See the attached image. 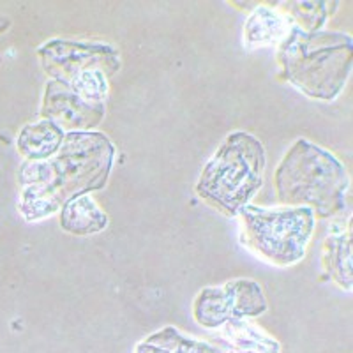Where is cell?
<instances>
[{
    "mask_svg": "<svg viewBox=\"0 0 353 353\" xmlns=\"http://www.w3.org/2000/svg\"><path fill=\"white\" fill-rule=\"evenodd\" d=\"M115 161V145L105 132H65L53 157L20 168V212L27 221L53 216L72 198L106 185Z\"/></svg>",
    "mask_w": 353,
    "mask_h": 353,
    "instance_id": "6da1fadb",
    "label": "cell"
},
{
    "mask_svg": "<svg viewBox=\"0 0 353 353\" xmlns=\"http://www.w3.org/2000/svg\"><path fill=\"white\" fill-rule=\"evenodd\" d=\"M279 80L311 99L334 101L345 90L353 68L350 34L292 27L277 46Z\"/></svg>",
    "mask_w": 353,
    "mask_h": 353,
    "instance_id": "7a4b0ae2",
    "label": "cell"
},
{
    "mask_svg": "<svg viewBox=\"0 0 353 353\" xmlns=\"http://www.w3.org/2000/svg\"><path fill=\"white\" fill-rule=\"evenodd\" d=\"M274 188L285 207H307L320 219H330L346 210L350 176L339 157L299 138L274 172Z\"/></svg>",
    "mask_w": 353,
    "mask_h": 353,
    "instance_id": "3957f363",
    "label": "cell"
},
{
    "mask_svg": "<svg viewBox=\"0 0 353 353\" xmlns=\"http://www.w3.org/2000/svg\"><path fill=\"white\" fill-rule=\"evenodd\" d=\"M265 147L254 134L230 132L201 168L198 196L226 217H237L263 185Z\"/></svg>",
    "mask_w": 353,
    "mask_h": 353,
    "instance_id": "277c9868",
    "label": "cell"
},
{
    "mask_svg": "<svg viewBox=\"0 0 353 353\" xmlns=\"http://www.w3.org/2000/svg\"><path fill=\"white\" fill-rule=\"evenodd\" d=\"M241 242L276 267H292L305 256L313 237L316 216L307 207L265 209L245 205L239 212Z\"/></svg>",
    "mask_w": 353,
    "mask_h": 353,
    "instance_id": "5b68a950",
    "label": "cell"
},
{
    "mask_svg": "<svg viewBox=\"0 0 353 353\" xmlns=\"http://www.w3.org/2000/svg\"><path fill=\"white\" fill-rule=\"evenodd\" d=\"M41 65L52 80L69 83L85 72L103 71L113 77L122 65L121 52L106 43L52 39L37 50Z\"/></svg>",
    "mask_w": 353,
    "mask_h": 353,
    "instance_id": "8992f818",
    "label": "cell"
},
{
    "mask_svg": "<svg viewBox=\"0 0 353 353\" xmlns=\"http://www.w3.org/2000/svg\"><path fill=\"white\" fill-rule=\"evenodd\" d=\"M106 115V105H94L78 96L69 85L50 80L44 87L41 119L71 131H94Z\"/></svg>",
    "mask_w": 353,
    "mask_h": 353,
    "instance_id": "52a82bcc",
    "label": "cell"
},
{
    "mask_svg": "<svg viewBox=\"0 0 353 353\" xmlns=\"http://www.w3.org/2000/svg\"><path fill=\"white\" fill-rule=\"evenodd\" d=\"M108 214L101 209L90 194L72 198L59 210V225L65 233L88 237L108 228Z\"/></svg>",
    "mask_w": 353,
    "mask_h": 353,
    "instance_id": "ba28073f",
    "label": "cell"
},
{
    "mask_svg": "<svg viewBox=\"0 0 353 353\" xmlns=\"http://www.w3.org/2000/svg\"><path fill=\"white\" fill-rule=\"evenodd\" d=\"M292 21L279 9L269 6H256L244 23V44L248 50L260 46H272L281 43L288 36Z\"/></svg>",
    "mask_w": 353,
    "mask_h": 353,
    "instance_id": "9c48e42d",
    "label": "cell"
},
{
    "mask_svg": "<svg viewBox=\"0 0 353 353\" xmlns=\"http://www.w3.org/2000/svg\"><path fill=\"white\" fill-rule=\"evenodd\" d=\"M65 131L50 121L27 124L18 134L17 147L27 163H39L55 156L64 141Z\"/></svg>",
    "mask_w": 353,
    "mask_h": 353,
    "instance_id": "30bf717a",
    "label": "cell"
},
{
    "mask_svg": "<svg viewBox=\"0 0 353 353\" xmlns=\"http://www.w3.org/2000/svg\"><path fill=\"white\" fill-rule=\"evenodd\" d=\"M352 230H343L329 235L323 241L321 249V263L325 269L327 276L345 292H352L353 277H352Z\"/></svg>",
    "mask_w": 353,
    "mask_h": 353,
    "instance_id": "8fae6325",
    "label": "cell"
},
{
    "mask_svg": "<svg viewBox=\"0 0 353 353\" xmlns=\"http://www.w3.org/2000/svg\"><path fill=\"white\" fill-rule=\"evenodd\" d=\"M230 307V321L256 318L267 311L263 290L253 279H233L225 286Z\"/></svg>",
    "mask_w": 353,
    "mask_h": 353,
    "instance_id": "7c38bea8",
    "label": "cell"
},
{
    "mask_svg": "<svg viewBox=\"0 0 353 353\" xmlns=\"http://www.w3.org/2000/svg\"><path fill=\"white\" fill-rule=\"evenodd\" d=\"M134 353H221L219 346L188 337L175 327H165L145 337Z\"/></svg>",
    "mask_w": 353,
    "mask_h": 353,
    "instance_id": "4fadbf2b",
    "label": "cell"
},
{
    "mask_svg": "<svg viewBox=\"0 0 353 353\" xmlns=\"http://www.w3.org/2000/svg\"><path fill=\"white\" fill-rule=\"evenodd\" d=\"M193 316L205 329H219L230 321L228 299L223 286L201 288L194 299Z\"/></svg>",
    "mask_w": 353,
    "mask_h": 353,
    "instance_id": "5bb4252c",
    "label": "cell"
},
{
    "mask_svg": "<svg viewBox=\"0 0 353 353\" xmlns=\"http://www.w3.org/2000/svg\"><path fill=\"white\" fill-rule=\"evenodd\" d=\"M285 8L279 11L292 21L293 27L304 32H318L323 30L327 20L336 12L339 2H285Z\"/></svg>",
    "mask_w": 353,
    "mask_h": 353,
    "instance_id": "9a60e30c",
    "label": "cell"
},
{
    "mask_svg": "<svg viewBox=\"0 0 353 353\" xmlns=\"http://www.w3.org/2000/svg\"><path fill=\"white\" fill-rule=\"evenodd\" d=\"M226 345L233 348L254 350L258 353H279L281 346L276 339L245 320H233L223 325Z\"/></svg>",
    "mask_w": 353,
    "mask_h": 353,
    "instance_id": "2e32d148",
    "label": "cell"
},
{
    "mask_svg": "<svg viewBox=\"0 0 353 353\" xmlns=\"http://www.w3.org/2000/svg\"><path fill=\"white\" fill-rule=\"evenodd\" d=\"M221 353H258L254 352V350H244V348H233V346H221Z\"/></svg>",
    "mask_w": 353,
    "mask_h": 353,
    "instance_id": "e0dca14e",
    "label": "cell"
}]
</instances>
